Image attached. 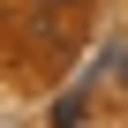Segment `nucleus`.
<instances>
[{"label": "nucleus", "mask_w": 128, "mask_h": 128, "mask_svg": "<svg viewBox=\"0 0 128 128\" xmlns=\"http://www.w3.org/2000/svg\"><path fill=\"white\" fill-rule=\"evenodd\" d=\"M38 8H68V0H38Z\"/></svg>", "instance_id": "nucleus-1"}]
</instances>
